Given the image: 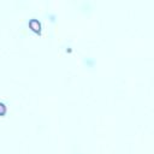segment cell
Returning <instances> with one entry per match:
<instances>
[{
  "label": "cell",
  "mask_w": 154,
  "mask_h": 154,
  "mask_svg": "<svg viewBox=\"0 0 154 154\" xmlns=\"http://www.w3.org/2000/svg\"><path fill=\"white\" fill-rule=\"evenodd\" d=\"M43 18H46V20L49 22L51 24H55V23L58 22V16H57V13L51 12V11H46L45 14H43Z\"/></svg>",
  "instance_id": "3"
},
{
  "label": "cell",
  "mask_w": 154,
  "mask_h": 154,
  "mask_svg": "<svg viewBox=\"0 0 154 154\" xmlns=\"http://www.w3.org/2000/svg\"><path fill=\"white\" fill-rule=\"evenodd\" d=\"M72 5L75 6L76 11H78L84 16H90L95 10V5L91 1H77V2H72Z\"/></svg>",
  "instance_id": "1"
},
{
  "label": "cell",
  "mask_w": 154,
  "mask_h": 154,
  "mask_svg": "<svg viewBox=\"0 0 154 154\" xmlns=\"http://www.w3.org/2000/svg\"><path fill=\"white\" fill-rule=\"evenodd\" d=\"M81 65L87 72H95L96 71V66H97V60L94 57L84 55L82 58V60H81Z\"/></svg>",
  "instance_id": "2"
}]
</instances>
